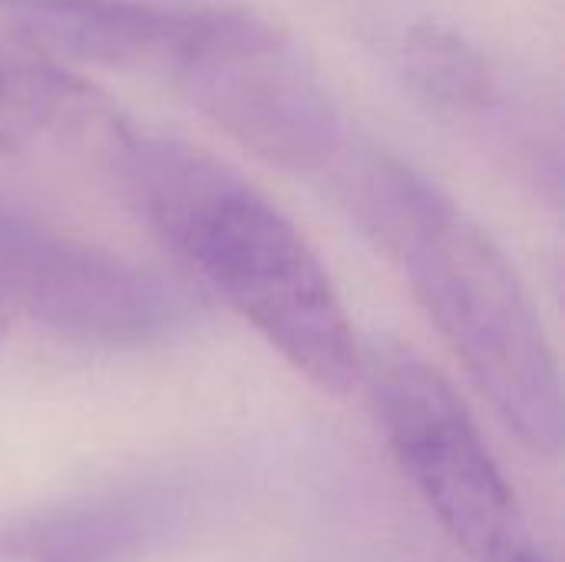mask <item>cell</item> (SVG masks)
<instances>
[{
  "instance_id": "cell-11",
  "label": "cell",
  "mask_w": 565,
  "mask_h": 562,
  "mask_svg": "<svg viewBox=\"0 0 565 562\" xmlns=\"http://www.w3.org/2000/svg\"><path fill=\"white\" fill-rule=\"evenodd\" d=\"M7 335H10V311H7V308H3V301H0V354H3Z\"/></svg>"
},
{
  "instance_id": "cell-2",
  "label": "cell",
  "mask_w": 565,
  "mask_h": 562,
  "mask_svg": "<svg viewBox=\"0 0 565 562\" xmlns=\"http://www.w3.org/2000/svg\"><path fill=\"white\" fill-rule=\"evenodd\" d=\"M321 179L401 265L420 308L520 444L556 457L565 434L559 364L500 242L434 179L354 136Z\"/></svg>"
},
{
  "instance_id": "cell-6",
  "label": "cell",
  "mask_w": 565,
  "mask_h": 562,
  "mask_svg": "<svg viewBox=\"0 0 565 562\" xmlns=\"http://www.w3.org/2000/svg\"><path fill=\"white\" fill-rule=\"evenodd\" d=\"M192 17L149 0H0V40L66 70H169Z\"/></svg>"
},
{
  "instance_id": "cell-4",
  "label": "cell",
  "mask_w": 565,
  "mask_h": 562,
  "mask_svg": "<svg viewBox=\"0 0 565 562\" xmlns=\"http://www.w3.org/2000/svg\"><path fill=\"white\" fill-rule=\"evenodd\" d=\"M0 301L53 335L113 351L172 344L209 318L185 278L10 209H0Z\"/></svg>"
},
{
  "instance_id": "cell-10",
  "label": "cell",
  "mask_w": 565,
  "mask_h": 562,
  "mask_svg": "<svg viewBox=\"0 0 565 562\" xmlns=\"http://www.w3.org/2000/svg\"><path fill=\"white\" fill-rule=\"evenodd\" d=\"M480 562H553L530 537H526V530H516V533H510L507 540H500L487 556Z\"/></svg>"
},
{
  "instance_id": "cell-7",
  "label": "cell",
  "mask_w": 565,
  "mask_h": 562,
  "mask_svg": "<svg viewBox=\"0 0 565 562\" xmlns=\"http://www.w3.org/2000/svg\"><path fill=\"white\" fill-rule=\"evenodd\" d=\"M179 520L156 487L0 513V562H142Z\"/></svg>"
},
{
  "instance_id": "cell-5",
  "label": "cell",
  "mask_w": 565,
  "mask_h": 562,
  "mask_svg": "<svg viewBox=\"0 0 565 562\" xmlns=\"http://www.w3.org/2000/svg\"><path fill=\"white\" fill-rule=\"evenodd\" d=\"M377 427L440 527L477 560L523 530L516 494L454 384L401 341L361 344Z\"/></svg>"
},
{
  "instance_id": "cell-9",
  "label": "cell",
  "mask_w": 565,
  "mask_h": 562,
  "mask_svg": "<svg viewBox=\"0 0 565 562\" xmlns=\"http://www.w3.org/2000/svg\"><path fill=\"white\" fill-rule=\"evenodd\" d=\"M387 60L401 83L434 113L487 126L500 116L503 89L490 56L460 30L417 20L397 26L387 43Z\"/></svg>"
},
{
  "instance_id": "cell-1",
  "label": "cell",
  "mask_w": 565,
  "mask_h": 562,
  "mask_svg": "<svg viewBox=\"0 0 565 562\" xmlns=\"http://www.w3.org/2000/svg\"><path fill=\"white\" fill-rule=\"evenodd\" d=\"M129 209L305 381L344 397L361 381L351 315L301 229L235 166L129 123L106 146Z\"/></svg>"
},
{
  "instance_id": "cell-3",
  "label": "cell",
  "mask_w": 565,
  "mask_h": 562,
  "mask_svg": "<svg viewBox=\"0 0 565 562\" xmlns=\"http://www.w3.org/2000/svg\"><path fill=\"white\" fill-rule=\"evenodd\" d=\"M166 73L209 123L285 172L321 179L351 142L315 63L278 23L252 10H195Z\"/></svg>"
},
{
  "instance_id": "cell-8",
  "label": "cell",
  "mask_w": 565,
  "mask_h": 562,
  "mask_svg": "<svg viewBox=\"0 0 565 562\" xmlns=\"http://www.w3.org/2000/svg\"><path fill=\"white\" fill-rule=\"evenodd\" d=\"M122 123L96 86L0 40V152H33L86 136L106 149Z\"/></svg>"
}]
</instances>
